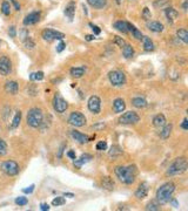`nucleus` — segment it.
I'll list each match as a JSON object with an SVG mask.
<instances>
[{
	"label": "nucleus",
	"mask_w": 188,
	"mask_h": 211,
	"mask_svg": "<svg viewBox=\"0 0 188 211\" xmlns=\"http://www.w3.org/2000/svg\"><path fill=\"white\" fill-rule=\"evenodd\" d=\"M116 177L119 178V181L122 182L124 184H133L136 178L138 175V168L130 164V165H120V167H116L115 170Z\"/></svg>",
	"instance_id": "nucleus-1"
},
{
	"label": "nucleus",
	"mask_w": 188,
	"mask_h": 211,
	"mask_svg": "<svg viewBox=\"0 0 188 211\" xmlns=\"http://www.w3.org/2000/svg\"><path fill=\"white\" fill-rule=\"evenodd\" d=\"M175 191V184L173 182H167L162 184L161 187L156 190V201L160 204H167Z\"/></svg>",
	"instance_id": "nucleus-2"
},
{
	"label": "nucleus",
	"mask_w": 188,
	"mask_h": 211,
	"mask_svg": "<svg viewBox=\"0 0 188 211\" xmlns=\"http://www.w3.org/2000/svg\"><path fill=\"white\" fill-rule=\"evenodd\" d=\"M188 169V162L187 159L185 157H178L174 159V162L170 165L169 168L167 169L166 174L168 176H176V175H182L187 171Z\"/></svg>",
	"instance_id": "nucleus-3"
},
{
	"label": "nucleus",
	"mask_w": 188,
	"mask_h": 211,
	"mask_svg": "<svg viewBox=\"0 0 188 211\" xmlns=\"http://www.w3.org/2000/svg\"><path fill=\"white\" fill-rule=\"evenodd\" d=\"M27 125L32 128H40L43 125V113L40 108H31L27 113Z\"/></svg>",
	"instance_id": "nucleus-4"
},
{
	"label": "nucleus",
	"mask_w": 188,
	"mask_h": 211,
	"mask_svg": "<svg viewBox=\"0 0 188 211\" xmlns=\"http://www.w3.org/2000/svg\"><path fill=\"white\" fill-rule=\"evenodd\" d=\"M1 170L7 175V176H17L19 174V164L17 163L15 161L8 159V161H4L1 165H0Z\"/></svg>",
	"instance_id": "nucleus-5"
},
{
	"label": "nucleus",
	"mask_w": 188,
	"mask_h": 211,
	"mask_svg": "<svg viewBox=\"0 0 188 211\" xmlns=\"http://www.w3.org/2000/svg\"><path fill=\"white\" fill-rule=\"evenodd\" d=\"M108 80L113 86L121 87L126 83V75L124 72L115 69V71H112L108 73Z\"/></svg>",
	"instance_id": "nucleus-6"
},
{
	"label": "nucleus",
	"mask_w": 188,
	"mask_h": 211,
	"mask_svg": "<svg viewBox=\"0 0 188 211\" xmlns=\"http://www.w3.org/2000/svg\"><path fill=\"white\" fill-rule=\"evenodd\" d=\"M68 123L73 127H77V128L84 127L86 125V117L80 111H72L68 117Z\"/></svg>",
	"instance_id": "nucleus-7"
},
{
	"label": "nucleus",
	"mask_w": 188,
	"mask_h": 211,
	"mask_svg": "<svg viewBox=\"0 0 188 211\" xmlns=\"http://www.w3.org/2000/svg\"><path fill=\"white\" fill-rule=\"evenodd\" d=\"M41 38L46 41H53V40H63L65 38V34L55 31L52 28H45L41 32Z\"/></svg>",
	"instance_id": "nucleus-8"
},
{
	"label": "nucleus",
	"mask_w": 188,
	"mask_h": 211,
	"mask_svg": "<svg viewBox=\"0 0 188 211\" xmlns=\"http://www.w3.org/2000/svg\"><path fill=\"white\" fill-rule=\"evenodd\" d=\"M140 121V116L135 111H126L119 119V123L121 125H136Z\"/></svg>",
	"instance_id": "nucleus-9"
},
{
	"label": "nucleus",
	"mask_w": 188,
	"mask_h": 211,
	"mask_svg": "<svg viewBox=\"0 0 188 211\" xmlns=\"http://www.w3.org/2000/svg\"><path fill=\"white\" fill-rule=\"evenodd\" d=\"M12 72V61L7 55L0 56V75L7 76Z\"/></svg>",
	"instance_id": "nucleus-10"
},
{
	"label": "nucleus",
	"mask_w": 188,
	"mask_h": 211,
	"mask_svg": "<svg viewBox=\"0 0 188 211\" xmlns=\"http://www.w3.org/2000/svg\"><path fill=\"white\" fill-rule=\"evenodd\" d=\"M53 108L57 113H60V114H61V113H65V111L67 110L68 103L66 102V100L64 99L63 96L57 94V95H54L53 97Z\"/></svg>",
	"instance_id": "nucleus-11"
},
{
	"label": "nucleus",
	"mask_w": 188,
	"mask_h": 211,
	"mask_svg": "<svg viewBox=\"0 0 188 211\" xmlns=\"http://www.w3.org/2000/svg\"><path fill=\"white\" fill-rule=\"evenodd\" d=\"M87 107L91 113L93 114H99L100 110H101V100L100 97L97 95H92L89 99H88V102H87Z\"/></svg>",
	"instance_id": "nucleus-12"
},
{
	"label": "nucleus",
	"mask_w": 188,
	"mask_h": 211,
	"mask_svg": "<svg viewBox=\"0 0 188 211\" xmlns=\"http://www.w3.org/2000/svg\"><path fill=\"white\" fill-rule=\"evenodd\" d=\"M40 20V12H31L24 18V25L25 26H31V25H35Z\"/></svg>",
	"instance_id": "nucleus-13"
},
{
	"label": "nucleus",
	"mask_w": 188,
	"mask_h": 211,
	"mask_svg": "<svg viewBox=\"0 0 188 211\" xmlns=\"http://www.w3.org/2000/svg\"><path fill=\"white\" fill-rule=\"evenodd\" d=\"M148 191H150V185H148V183L142 182L139 187H138L136 191H135V197H136L138 199H144L145 197H147Z\"/></svg>",
	"instance_id": "nucleus-14"
},
{
	"label": "nucleus",
	"mask_w": 188,
	"mask_h": 211,
	"mask_svg": "<svg viewBox=\"0 0 188 211\" xmlns=\"http://www.w3.org/2000/svg\"><path fill=\"white\" fill-rule=\"evenodd\" d=\"M5 91L11 95H15L19 91V85L17 81H7L5 83Z\"/></svg>",
	"instance_id": "nucleus-15"
},
{
	"label": "nucleus",
	"mask_w": 188,
	"mask_h": 211,
	"mask_svg": "<svg viewBox=\"0 0 188 211\" xmlns=\"http://www.w3.org/2000/svg\"><path fill=\"white\" fill-rule=\"evenodd\" d=\"M71 136H72L77 142H79V143H87V142H89V137H88L87 135L78 131V130H72V131H71Z\"/></svg>",
	"instance_id": "nucleus-16"
},
{
	"label": "nucleus",
	"mask_w": 188,
	"mask_h": 211,
	"mask_svg": "<svg viewBox=\"0 0 188 211\" xmlns=\"http://www.w3.org/2000/svg\"><path fill=\"white\" fill-rule=\"evenodd\" d=\"M165 13H166V17H167V20H168L169 24H174V21L178 19L179 17L178 11L173 8V7H167L165 10Z\"/></svg>",
	"instance_id": "nucleus-17"
},
{
	"label": "nucleus",
	"mask_w": 188,
	"mask_h": 211,
	"mask_svg": "<svg viewBox=\"0 0 188 211\" xmlns=\"http://www.w3.org/2000/svg\"><path fill=\"white\" fill-rule=\"evenodd\" d=\"M64 13H65V15L67 17L68 19L72 21V20L74 19V14H75V2H74V1L68 2V5L65 7Z\"/></svg>",
	"instance_id": "nucleus-18"
},
{
	"label": "nucleus",
	"mask_w": 188,
	"mask_h": 211,
	"mask_svg": "<svg viewBox=\"0 0 188 211\" xmlns=\"http://www.w3.org/2000/svg\"><path fill=\"white\" fill-rule=\"evenodd\" d=\"M126 109V103L125 101L120 99V97H118L114 100L113 102V111L114 113H122V111Z\"/></svg>",
	"instance_id": "nucleus-19"
},
{
	"label": "nucleus",
	"mask_w": 188,
	"mask_h": 211,
	"mask_svg": "<svg viewBox=\"0 0 188 211\" xmlns=\"http://www.w3.org/2000/svg\"><path fill=\"white\" fill-rule=\"evenodd\" d=\"M147 28L150 29L152 32H155V33H160L164 31V25L161 24L160 21H148L147 22Z\"/></svg>",
	"instance_id": "nucleus-20"
},
{
	"label": "nucleus",
	"mask_w": 188,
	"mask_h": 211,
	"mask_svg": "<svg viewBox=\"0 0 188 211\" xmlns=\"http://www.w3.org/2000/svg\"><path fill=\"white\" fill-rule=\"evenodd\" d=\"M92 158L93 157H92V155H89V154H82L81 157L79 158V159H77V158L74 159V165H75L78 169H80L85 163L89 162Z\"/></svg>",
	"instance_id": "nucleus-21"
},
{
	"label": "nucleus",
	"mask_w": 188,
	"mask_h": 211,
	"mask_svg": "<svg viewBox=\"0 0 188 211\" xmlns=\"http://www.w3.org/2000/svg\"><path fill=\"white\" fill-rule=\"evenodd\" d=\"M167 123V120H166V116L164 114H158V115L154 116L153 119V125L156 128H162Z\"/></svg>",
	"instance_id": "nucleus-22"
},
{
	"label": "nucleus",
	"mask_w": 188,
	"mask_h": 211,
	"mask_svg": "<svg viewBox=\"0 0 188 211\" xmlns=\"http://www.w3.org/2000/svg\"><path fill=\"white\" fill-rule=\"evenodd\" d=\"M71 75L73 77H75V79H79V77H82L85 75V73H86V68L84 67V66H80V67H73L71 68Z\"/></svg>",
	"instance_id": "nucleus-23"
},
{
	"label": "nucleus",
	"mask_w": 188,
	"mask_h": 211,
	"mask_svg": "<svg viewBox=\"0 0 188 211\" xmlns=\"http://www.w3.org/2000/svg\"><path fill=\"white\" fill-rule=\"evenodd\" d=\"M127 27H128V32H130V33L133 34V37H134L136 40H141V39H142L144 35L141 33V31H139L134 25H132L130 22H127Z\"/></svg>",
	"instance_id": "nucleus-24"
},
{
	"label": "nucleus",
	"mask_w": 188,
	"mask_h": 211,
	"mask_svg": "<svg viewBox=\"0 0 188 211\" xmlns=\"http://www.w3.org/2000/svg\"><path fill=\"white\" fill-rule=\"evenodd\" d=\"M101 187L105 190L112 191L114 189V182H113V179L111 177H104L101 181Z\"/></svg>",
	"instance_id": "nucleus-25"
},
{
	"label": "nucleus",
	"mask_w": 188,
	"mask_h": 211,
	"mask_svg": "<svg viewBox=\"0 0 188 211\" xmlns=\"http://www.w3.org/2000/svg\"><path fill=\"white\" fill-rule=\"evenodd\" d=\"M132 105L134 106L135 108H145L146 106H147V101H146L144 97L136 96V97H133V99H132Z\"/></svg>",
	"instance_id": "nucleus-26"
},
{
	"label": "nucleus",
	"mask_w": 188,
	"mask_h": 211,
	"mask_svg": "<svg viewBox=\"0 0 188 211\" xmlns=\"http://www.w3.org/2000/svg\"><path fill=\"white\" fill-rule=\"evenodd\" d=\"M141 41H142V45H144V49H145V51H147V52L154 51V43L150 40V38H148V37H142Z\"/></svg>",
	"instance_id": "nucleus-27"
},
{
	"label": "nucleus",
	"mask_w": 188,
	"mask_h": 211,
	"mask_svg": "<svg viewBox=\"0 0 188 211\" xmlns=\"http://www.w3.org/2000/svg\"><path fill=\"white\" fill-rule=\"evenodd\" d=\"M87 2L97 10H101L107 5V0H87Z\"/></svg>",
	"instance_id": "nucleus-28"
},
{
	"label": "nucleus",
	"mask_w": 188,
	"mask_h": 211,
	"mask_svg": "<svg viewBox=\"0 0 188 211\" xmlns=\"http://www.w3.org/2000/svg\"><path fill=\"white\" fill-rule=\"evenodd\" d=\"M122 55H124L126 59L133 58V55H134V48L132 47L130 43H126L125 46L122 47Z\"/></svg>",
	"instance_id": "nucleus-29"
},
{
	"label": "nucleus",
	"mask_w": 188,
	"mask_h": 211,
	"mask_svg": "<svg viewBox=\"0 0 188 211\" xmlns=\"http://www.w3.org/2000/svg\"><path fill=\"white\" fill-rule=\"evenodd\" d=\"M114 28L118 29L121 33H128V27H127V21H122V20H119L114 22Z\"/></svg>",
	"instance_id": "nucleus-30"
},
{
	"label": "nucleus",
	"mask_w": 188,
	"mask_h": 211,
	"mask_svg": "<svg viewBox=\"0 0 188 211\" xmlns=\"http://www.w3.org/2000/svg\"><path fill=\"white\" fill-rule=\"evenodd\" d=\"M170 131H172V125L170 123H166V125L162 127V130L160 131V135H161V137L164 140L168 139L169 135H170Z\"/></svg>",
	"instance_id": "nucleus-31"
},
{
	"label": "nucleus",
	"mask_w": 188,
	"mask_h": 211,
	"mask_svg": "<svg viewBox=\"0 0 188 211\" xmlns=\"http://www.w3.org/2000/svg\"><path fill=\"white\" fill-rule=\"evenodd\" d=\"M176 35L180 40H182L185 43L188 42V31L186 28H180L176 31Z\"/></svg>",
	"instance_id": "nucleus-32"
},
{
	"label": "nucleus",
	"mask_w": 188,
	"mask_h": 211,
	"mask_svg": "<svg viewBox=\"0 0 188 211\" xmlns=\"http://www.w3.org/2000/svg\"><path fill=\"white\" fill-rule=\"evenodd\" d=\"M20 121H21V111L18 110L15 113L14 117H13V120H12V123H11V128L12 129H15V128H18L20 125Z\"/></svg>",
	"instance_id": "nucleus-33"
},
{
	"label": "nucleus",
	"mask_w": 188,
	"mask_h": 211,
	"mask_svg": "<svg viewBox=\"0 0 188 211\" xmlns=\"http://www.w3.org/2000/svg\"><path fill=\"white\" fill-rule=\"evenodd\" d=\"M122 155V150L119 145H112L111 151H109V156L113 158H116Z\"/></svg>",
	"instance_id": "nucleus-34"
},
{
	"label": "nucleus",
	"mask_w": 188,
	"mask_h": 211,
	"mask_svg": "<svg viewBox=\"0 0 188 211\" xmlns=\"http://www.w3.org/2000/svg\"><path fill=\"white\" fill-rule=\"evenodd\" d=\"M45 75H43V72H35V73H31L29 75V80L31 81H41Z\"/></svg>",
	"instance_id": "nucleus-35"
},
{
	"label": "nucleus",
	"mask_w": 188,
	"mask_h": 211,
	"mask_svg": "<svg viewBox=\"0 0 188 211\" xmlns=\"http://www.w3.org/2000/svg\"><path fill=\"white\" fill-rule=\"evenodd\" d=\"M146 210H150V211H156L160 210V203L158 201H150L147 206H146Z\"/></svg>",
	"instance_id": "nucleus-36"
},
{
	"label": "nucleus",
	"mask_w": 188,
	"mask_h": 211,
	"mask_svg": "<svg viewBox=\"0 0 188 211\" xmlns=\"http://www.w3.org/2000/svg\"><path fill=\"white\" fill-rule=\"evenodd\" d=\"M1 12L4 13L5 15H10L11 14V5L8 1H3L1 4Z\"/></svg>",
	"instance_id": "nucleus-37"
},
{
	"label": "nucleus",
	"mask_w": 188,
	"mask_h": 211,
	"mask_svg": "<svg viewBox=\"0 0 188 211\" xmlns=\"http://www.w3.org/2000/svg\"><path fill=\"white\" fill-rule=\"evenodd\" d=\"M8 153V147L4 140L0 139V156H5Z\"/></svg>",
	"instance_id": "nucleus-38"
},
{
	"label": "nucleus",
	"mask_w": 188,
	"mask_h": 211,
	"mask_svg": "<svg viewBox=\"0 0 188 211\" xmlns=\"http://www.w3.org/2000/svg\"><path fill=\"white\" fill-rule=\"evenodd\" d=\"M15 204L19 206H25L28 204V199H27V197L25 196H19L15 198Z\"/></svg>",
	"instance_id": "nucleus-39"
},
{
	"label": "nucleus",
	"mask_w": 188,
	"mask_h": 211,
	"mask_svg": "<svg viewBox=\"0 0 188 211\" xmlns=\"http://www.w3.org/2000/svg\"><path fill=\"white\" fill-rule=\"evenodd\" d=\"M66 203V199L64 197H55L53 201H52V205L53 206H60L64 205Z\"/></svg>",
	"instance_id": "nucleus-40"
},
{
	"label": "nucleus",
	"mask_w": 188,
	"mask_h": 211,
	"mask_svg": "<svg viewBox=\"0 0 188 211\" xmlns=\"http://www.w3.org/2000/svg\"><path fill=\"white\" fill-rule=\"evenodd\" d=\"M169 5V0H156L154 2L155 7H161V8H167Z\"/></svg>",
	"instance_id": "nucleus-41"
},
{
	"label": "nucleus",
	"mask_w": 188,
	"mask_h": 211,
	"mask_svg": "<svg viewBox=\"0 0 188 211\" xmlns=\"http://www.w3.org/2000/svg\"><path fill=\"white\" fill-rule=\"evenodd\" d=\"M106 149H107L106 141H100V142H98L97 143V150H99V151H104V150H106Z\"/></svg>",
	"instance_id": "nucleus-42"
},
{
	"label": "nucleus",
	"mask_w": 188,
	"mask_h": 211,
	"mask_svg": "<svg viewBox=\"0 0 188 211\" xmlns=\"http://www.w3.org/2000/svg\"><path fill=\"white\" fill-rule=\"evenodd\" d=\"M114 41H115V43L116 45H119V46H120L121 48L124 47V46H125L126 43V41L125 40H124V39L122 38H120V37H118V35H115V37H114Z\"/></svg>",
	"instance_id": "nucleus-43"
},
{
	"label": "nucleus",
	"mask_w": 188,
	"mask_h": 211,
	"mask_svg": "<svg viewBox=\"0 0 188 211\" xmlns=\"http://www.w3.org/2000/svg\"><path fill=\"white\" fill-rule=\"evenodd\" d=\"M89 27L92 28V31H93V33H94V35H99V34L101 33V29L98 27L97 25H93L92 22H89Z\"/></svg>",
	"instance_id": "nucleus-44"
},
{
	"label": "nucleus",
	"mask_w": 188,
	"mask_h": 211,
	"mask_svg": "<svg viewBox=\"0 0 188 211\" xmlns=\"http://www.w3.org/2000/svg\"><path fill=\"white\" fill-rule=\"evenodd\" d=\"M25 46H26V48H29V49H33L34 46H35V43L31 40V38H26V40H25Z\"/></svg>",
	"instance_id": "nucleus-45"
},
{
	"label": "nucleus",
	"mask_w": 188,
	"mask_h": 211,
	"mask_svg": "<svg viewBox=\"0 0 188 211\" xmlns=\"http://www.w3.org/2000/svg\"><path fill=\"white\" fill-rule=\"evenodd\" d=\"M142 17L145 18V20H150V18H152V14H150V8H147V7H145V8H144Z\"/></svg>",
	"instance_id": "nucleus-46"
},
{
	"label": "nucleus",
	"mask_w": 188,
	"mask_h": 211,
	"mask_svg": "<svg viewBox=\"0 0 188 211\" xmlns=\"http://www.w3.org/2000/svg\"><path fill=\"white\" fill-rule=\"evenodd\" d=\"M65 47H66V43H65L63 41V40H61V41L59 42L58 46H57V52H58V53H61L64 51V49H65Z\"/></svg>",
	"instance_id": "nucleus-47"
},
{
	"label": "nucleus",
	"mask_w": 188,
	"mask_h": 211,
	"mask_svg": "<svg viewBox=\"0 0 188 211\" xmlns=\"http://www.w3.org/2000/svg\"><path fill=\"white\" fill-rule=\"evenodd\" d=\"M34 188H35V185H34V184H31L29 187L25 188V189H24V190H23V191H24L25 194H32V192L34 191Z\"/></svg>",
	"instance_id": "nucleus-48"
},
{
	"label": "nucleus",
	"mask_w": 188,
	"mask_h": 211,
	"mask_svg": "<svg viewBox=\"0 0 188 211\" xmlns=\"http://www.w3.org/2000/svg\"><path fill=\"white\" fill-rule=\"evenodd\" d=\"M8 34H10L11 38H15L17 32H15V27H14V26H11L10 28H8Z\"/></svg>",
	"instance_id": "nucleus-49"
},
{
	"label": "nucleus",
	"mask_w": 188,
	"mask_h": 211,
	"mask_svg": "<svg viewBox=\"0 0 188 211\" xmlns=\"http://www.w3.org/2000/svg\"><path fill=\"white\" fill-rule=\"evenodd\" d=\"M181 128L183 130H188V120L187 119H183L182 123H181Z\"/></svg>",
	"instance_id": "nucleus-50"
},
{
	"label": "nucleus",
	"mask_w": 188,
	"mask_h": 211,
	"mask_svg": "<svg viewBox=\"0 0 188 211\" xmlns=\"http://www.w3.org/2000/svg\"><path fill=\"white\" fill-rule=\"evenodd\" d=\"M168 203H170V204L173 205V208H175V209H176V208H179V203H178V201H176L175 198H170V201H169Z\"/></svg>",
	"instance_id": "nucleus-51"
},
{
	"label": "nucleus",
	"mask_w": 188,
	"mask_h": 211,
	"mask_svg": "<svg viewBox=\"0 0 188 211\" xmlns=\"http://www.w3.org/2000/svg\"><path fill=\"white\" fill-rule=\"evenodd\" d=\"M40 209L43 211H47V210H49V205L47 203H43V204L40 205Z\"/></svg>",
	"instance_id": "nucleus-52"
},
{
	"label": "nucleus",
	"mask_w": 188,
	"mask_h": 211,
	"mask_svg": "<svg viewBox=\"0 0 188 211\" xmlns=\"http://www.w3.org/2000/svg\"><path fill=\"white\" fill-rule=\"evenodd\" d=\"M67 156L69 158H72V159H75V158H77V156H75V153H74L73 150H69V151H68V153H67Z\"/></svg>",
	"instance_id": "nucleus-53"
},
{
	"label": "nucleus",
	"mask_w": 188,
	"mask_h": 211,
	"mask_svg": "<svg viewBox=\"0 0 188 211\" xmlns=\"http://www.w3.org/2000/svg\"><path fill=\"white\" fill-rule=\"evenodd\" d=\"M65 147H66V145H63L61 148L59 149V153H58V157L59 158H61V156H63V151H64V149H65Z\"/></svg>",
	"instance_id": "nucleus-54"
},
{
	"label": "nucleus",
	"mask_w": 188,
	"mask_h": 211,
	"mask_svg": "<svg viewBox=\"0 0 188 211\" xmlns=\"http://www.w3.org/2000/svg\"><path fill=\"white\" fill-rule=\"evenodd\" d=\"M85 38H86V40L87 41H92V40H94V34H93V35H86V37H85Z\"/></svg>",
	"instance_id": "nucleus-55"
},
{
	"label": "nucleus",
	"mask_w": 188,
	"mask_h": 211,
	"mask_svg": "<svg viewBox=\"0 0 188 211\" xmlns=\"http://www.w3.org/2000/svg\"><path fill=\"white\" fill-rule=\"evenodd\" d=\"M187 6H188V0H185V2H183V5H182L185 11H187Z\"/></svg>",
	"instance_id": "nucleus-56"
},
{
	"label": "nucleus",
	"mask_w": 188,
	"mask_h": 211,
	"mask_svg": "<svg viewBox=\"0 0 188 211\" xmlns=\"http://www.w3.org/2000/svg\"><path fill=\"white\" fill-rule=\"evenodd\" d=\"M71 197V198H72V197H74V195H73V194H69V192H66V194H65V197Z\"/></svg>",
	"instance_id": "nucleus-57"
},
{
	"label": "nucleus",
	"mask_w": 188,
	"mask_h": 211,
	"mask_svg": "<svg viewBox=\"0 0 188 211\" xmlns=\"http://www.w3.org/2000/svg\"><path fill=\"white\" fill-rule=\"evenodd\" d=\"M82 8H84V13H85V14H88V12H87V8H86V6L85 5H82Z\"/></svg>",
	"instance_id": "nucleus-58"
},
{
	"label": "nucleus",
	"mask_w": 188,
	"mask_h": 211,
	"mask_svg": "<svg viewBox=\"0 0 188 211\" xmlns=\"http://www.w3.org/2000/svg\"><path fill=\"white\" fill-rule=\"evenodd\" d=\"M115 1H116V4H118V5H120L121 4V0H115Z\"/></svg>",
	"instance_id": "nucleus-59"
},
{
	"label": "nucleus",
	"mask_w": 188,
	"mask_h": 211,
	"mask_svg": "<svg viewBox=\"0 0 188 211\" xmlns=\"http://www.w3.org/2000/svg\"><path fill=\"white\" fill-rule=\"evenodd\" d=\"M13 1H15V0H12V2H13Z\"/></svg>",
	"instance_id": "nucleus-60"
}]
</instances>
